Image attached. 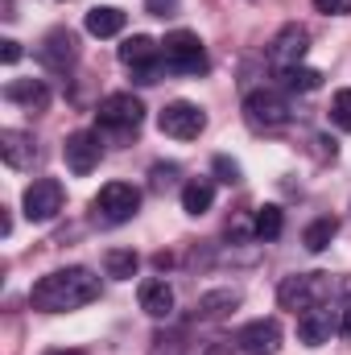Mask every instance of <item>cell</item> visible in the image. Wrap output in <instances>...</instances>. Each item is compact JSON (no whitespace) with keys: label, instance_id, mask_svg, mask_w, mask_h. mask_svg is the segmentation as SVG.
<instances>
[{"label":"cell","instance_id":"obj_1","mask_svg":"<svg viewBox=\"0 0 351 355\" xmlns=\"http://www.w3.org/2000/svg\"><path fill=\"white\" fill-rule=\"evenodd\" d=\"M95 297H99V277L79 265L54 268L29 289V306L42 310V314H67V310H79Z\"/></svg>","mask_w":351,"mask_h":355},{"label":"cell","instance_id":"obj_2","mask_svg":"<svg viewBox=\"0 0 351 355\" xmlns=\"http://www.w3.org/2000/svg\"><path fill=\"white\" fill-rule=\"evenodd\" d=\"M277 302H281V310H293V314H302L318 302H331V277L327 272H293L277 285Z\"/></svg>","mask_w":351,"mask_h":355},{"label":"cell","instance_id":"obj_3","mask_svg":"<svg viewBox=\"0 0 351 355\" xmlns=\"http://www.w3.org/2000/svg\"><path fill=\"white\" fill-rule=\"evenodd\" d=\"M162 62H166L170 71H178V75H203V71H207V54H203L198 33H190V29L166 33V42H162Z\"/></svg>","mask_w":351,"mask_h":355},{"label":"cell","instance_id":"obj_4","mask_svg":"<svg viewBox=\"0 0 351 355\" xmlns=\"http://www.w3.org/2000/svg\"><path fill=\"white\" fill-rule=\"evenodd\" d=\"M62 202H67V190L58 178H37L33 186H25V198H21L29 223H50L62 211Z\"/></svg>","mask_w":351,"mask_h":355},{"label":"cell","instance_id":"obj_5","mask_svg":"<svg viewBox=\"0 0 351 355\" xmlns=\"http://www.w3.org/2000/svg\"><path fill=\"white\" fill-rule=\"evenodd\" d=\"M157 128H162L166 137H174V141H194V137L207 128V116H203L198 103L174 99V103H166V107L157 112Z\"/></svg>","mask_w":351,"mask_h":355},{"label":"cell","instance_id":"obj_6","mask_svg":"<svg viewBox=\"0 0 351 355\" xmlns=\"http://www.w3.org/2000/svg\"><path fill=\"white\" fill-rule=\"evenodd\" d=\"M120 62L137 71L141 83H157V67H162V42H153L149 33H132L120 42Z\"/></svg>","mask_w":351,"mask_h":355},{"label":"cell","instance_id":"obj_7","mask_svg":"<svg viewBox=\"0 0 351 355\" xmlns=\"http://www.w3.org/2000/svg\"><path fill=\"white\" fill-rule=\"evenodd\" d=\"M91 207H95V215H103L108 223H124V219L137 215V207H141V190L128 186V182H108V186L95 194Z\"/></svg>","mask_w":351,"mask_h":355},{"label":"cell","instance_id":"obj_8","mask_svg":"<svg viewBox=\"0 0 351 355\" xmlns=\"http://www.w3.org/2000/svg\"><path fill=\"white\" fill-rule=\"evenodd\" d=\"M95 120H99V128H137L145 120V107H141V99L132 91H116V95L99 99Z\"/></svg>","mask_w":351,"mask_h":355},{"label":"cell","instance_id":"obj_9","mask_svg":"<svg viewBox=\"0 0 351 355\" xmlns=\"http://www.w3.org/2000/svg\"><path fill=\"white\" fill-rule=\"evenodd\" d=\"M331 335H339V310H331V302H318L298 314V339L306 347H323L331 343Z\"/></svg>","mask_w":351,"mask_h":355},{"label":"cell","instance_id":"obj_10","mask_svg":"<svg viewBox=\"0 0 351 355\" xmlns=\"http://www.w3.org/2000/svg\"><path fill=\"white\" fill-rule=\"evenodd\" d=\"M236 352L244 355H277L281 352V322L277 318H252L236 331Z\"/></svg>","mask_w":351,"mask_h":355},{"label":"cell","instance_id":"obj_11","mask_svg":"<svg viewBox=\"0 0 351 355\" xmlns=\"http://www.w3.org/2000/svg\"><path fill=\"white\" fill-rule=\"evenodd\" d=\"M306 50H310V33H306L302 25H285V29L273 37V46H268V62H273V71L285 75V71L302 67Z\"/></svg>","mask_w":351,"mask_h":355},{"label":"cell","instance_id":"obj_12","mask_svg":"<svg viewBox=\"0 0 351 355\" xmlns=\"http://www.w3.org/2000/svg\"><path fill=\"white\" fill-rule=\"evenodd\" d=\"M99 157H103V145H99V132H91V128L71 132L67 145H62V162H67V170L79 174V178L91 174V170L99 166Z\"/></svg>","mask_w":351,"mask_h":355},{"label":"cell","instance_id":"obj_13","mask_svg":"<svg viewBox=\"0 0 351 355\" xmlns=\"http://www.w3.org/2000/svg\"><path fill=\"white\" fill-rule=\"evenodd\" d=\"M244 116L252 128H281V124H289V103L277 91H252L244 99Z\"/></svg>","mask_w":351,"mask_h":355},{"label":"cell","instance_id":"obj_14","mask_svg":"<svg viewBox=\"0 0 351 355\" xmlns=\"http://www.w3.org/2000/svg\"><path fill=\"white\" fill-rule=\"evenodd\" d=\"M37 58L50 67V71H67L75 58H79V37L71 33V29H50L46 37H42V50H37Z\"/></svg>","mask_w":351,"mask_h":355},{"label":"cell","instance_id":"obj_15","mask_svg":"<svg viewBox=\"0 0 351 355\" xmlns=\"http://www.w3.org/2000/svg\"><path fill=\"white\" fill-rule=\"evenodd\" d=\"M0 157H4L8 170H25V166H33V157H37L33 137L21 132V128H4V132H0Z\"/></svg>","mask_w":351,"mask_h":355},{"label":"cell","instance_id":"obj_16","mask_svg":"<svg viewBox=\"0 0 351 355\" xmlns=\"http://www.w3.org/2000/svg\"><path fill=\"white\" fill-rule=\"evenodd\" d=\"M137 297H141V310L149 318H170L174 314V289L162 277H145L141 289H137Z\"/></svg>","mask_w":351,"mask_h":355},{"label":"cell","instance_id":"obj_17","mask_svg":"<svg viewBox=\"0 0 351 355\" xmlns=\"http://www.w3.org/2000/svg\"><path fill=\"white\" fill-rule=\"evenodd\" d=\"M236 306H240V289H211V293H203V297L194 302V314L207 318V322H215V318L232 314Z\"/></svg>","mask_w":351,"mask_h":355},{"label":"cell","instance_id":"obj_18","mask_svg":"<svg viewBox=\"0 0 351 355\" xmlns=\"http://www.w3.org/2000/svg\"><path fill=\"white\" fill-rule=\"evenodd\" d=\"M4 99L8 103H25V107H46L50 103V91H46V83L42 79H12L8 87H4Z\"/></svg>","mask_w":351,"mask_h":355},{"label":"cell","instance_id":"obj_19","mask_svg":"<svg viewBox=\"0 0 351 355\" xmlns=\"http://www.w3.org/2000/svg\"><path fill=\"white\" fill-rule=\"evenodd\" d=\"M124 21H128V17H124L116 4H95L87 12V33L91 37H116V33L124 29Z\"/></svg>","mask_w":351,"mask_h":355},{"label":"cell","instance_id":"obj_20","mask_svg":"<svg viewBox=\"0 0 351 355\" xmlns=\"http://www.w3.org/2000/svg\"><path fill=\"white\" fill-rule=\"evenodd\" d=\"M211 202H215V182L194 178V182L182 186V211H186V215H207Z\"/></svg>","mask_w":351,"mask_h":355},{"label":"cell","instance_id":"obj_21","mask_svg":"<svg viewBox=\"0 0 351 355\" xmlns=\"http://www.w3.org/2000/svg\"><path fill=\"white\" fill-rule=\"evenodd\" d=\"M137 268H141V257H137L132 248H112V252L103 257V272H108V277H116V281L137 277Z\"/></svg>","mask_w":351,"mask_h":355},{"label":"cell","instance_id":"obj_22","mask_svg":"<svg viewBox=\"0 0 351 355\" xmlns=\"http://www.w3.org/2000/svg\"><path fill=\"white\" fill-rule=\"evenodd\" d=\"M335 232H339V223L331 219V215H323V219H314L306 232H302V244H306V252H323L331 240H335Z\"/></svg>","mask_w":351,"mask_h":355},{"label":"cell","instance_id":"obj_23","mask_svg":"<svg viewBox=\"0 0 351 355\" xmlns=\"http://www.w3.org/2000/svg\"><path fill=\"white\" fill-rule=\"evenodd\" d=\"M281 227H285V215H281V207H261L257 211V219H252V232H257V240H277L281 236Z\"/></svg>","mask_w":351,"mask_h":355},{"label":"cell","instance_id":"obj_24","mask_svg":"<svg viewBox=\"0 0 351 355\" xmlns=\"http://www.w3.org/2000/svg\"><path fill=\"white\" fill-rule=\"evenodd\" d=\"M281 79H285L289 91H318L323 87V71H314V67H293V71H285Z\"/></svg>","mask_w":351,"mask_h":355},{"label":"cell","instance_id":"obj_25","mask_svg":"<svg viewBox=\"0 0 351 355\" xmlns=\"http://www.w3.org/2000/svg\"><path fill=\"white\" fill-rule=\"evenodd\" d=\"M331 120H335L339 128H348V132H351V87L335 91V99H331Z\"/></svg>","mask_w":351,"mask_h":355},{"label":"cell","instance_id":"obj_26","mask_svg":"<svg viewBox=\"0 0 351 355\" xmlns=\"http://www.w3.org/2000/svg\"><path fill=\"white\" fill-rule=\"evenodd\" d=\"M211 170H215L219 182H228V186H236V182H240V166H236L232 157H215V166H211Z\"/></svg>","mask_w":351,"mask_h":355},{"label":"cell","instance_id":"obj_27","mask_svg":"<svg viewBox=\"0 0 351 355\" xmlns=\"http://www.w3.org/2000/svg\"><path fill=\"white\" fill-rule=\"evenodd\" d=\"M314 8H318V12H327V17H348L351 0H314Z\"/></svg>","mask_w":351,"mask_h":355},{"label":"cell","instance_id":"obj_28","mask_svg":"<svg viewBox=\"0 0 351 355\" xmlns=\"http://www.w3.org/2000/svg\"><path fill=\"white\" fill-rule=\"evenodd\" d=\"M0 58H4L8 67H12V62H21V42H12V37H4V42H0Z\"/></svg>","mask_w":351,"mask_h":355},{"label":"cell","instance_id":"obj_29","mask_svg":"<svg viewBox=\"0 0 351 355\" xmlns=\"http://www.w3.org/2000/svg\"><path fill=\"white\" fill-rule=\"evenodd\" d=\"M339 339H343V343H351V302L339 310Z\"/></svg>","mask_w":351,"mask_h":355},{"label":"cell","instance_id":"obj_30","mask_svg":"<svg viewBox=\"0 0 351 355\" xmlns=\"http://www.w3.org/2000/svg\"><path fill=\"white\" fill-rule=\"evenodd\" d=\"M149 12L153 17H170L174 12V0H149Z\"/></svg>","mask_w":351,"mask_h":355},{"label":"cell","instance_id":"obj_31","mask_svg":"<svg viewBox=\"0 0 351 355\" xmlns=\"http://www.w3.org/2000/svg\"><path fill=\"white\" fill-rule=\"evenodd\" d=\"M198 355H232V347H228V343H207Z\"/></svg>","mask_w":351,"mask_h":355},{"label":"cell","instance_id":"obj_32","mask_svg":"<svg viewBox=\"0 0 351 355\" xmlns=\"http://www.w3.org/2000/svg\"><path fill=\"white\" fill-rule=\"evenodd\" d=\"M67 355H75V352H67Z\"/></svg>","mask_w":351,"mask_h":355}]
</instances>
